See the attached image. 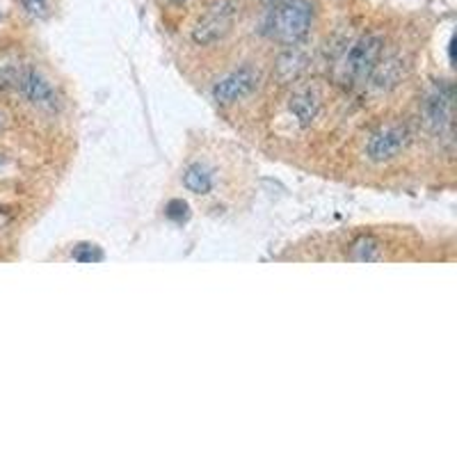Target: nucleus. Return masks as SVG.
Listing matches in <instances>:
<instances>
[{"mask_svg": "<svg viewBox=\"0 0 457 457\" xmlns=\"http://www.w3.org/2000/svg\"><path fill=\"white\" fill-rule=\"evenodd\" d=\"M172 3H186V0H172Z\"/></svg>", "mask_w": 457, "mask_h": 457, "instance_id": "13", "label": "nucleus"}, {"mask_svg": "<svg viewBox=\"0 0 457 457\" xmlns=\"http://www.w3.org/2000/svg\"><path fill=\"white\" fill-rule=\"evenodd\" d=\"M236 16H238V5H236L234 0H220V3L208 7L206 14L199 19L195 30H192V39L202 44V46L220 42L234 28Z\"/></svg>", "mask_w": 457, "mask_h": 457, "instance_id": "2", "label": "nucleus"}, {"mask_svg": "<svg viewBox=\"0 0 457 457\" xmlns=\"http://www.w3.org/2000/svg\"><path fill=\"white\" fill-rule=\"evenodd\" d=\"M23 10L35 19H44L48 16V0H21Z\"/></svg>", "mask_w": 457, "mask_h": 457, "instance_id": "12", "label": "nucleus"}, {"mask_svg": "<svg viewBox=\"0 0 457 457\" xmlns=\"http://www.w3.org/2000/svg\"><path fill=\"white\" fill-rule=\"evenodd\" d=\"M407 140H410V135H407L403 126H387L371 135L366 144V156L373 163L391 160L407 147Z\"/></svg>", "mask_w": 457, "mask_h": 457, "instance_id": "4", "label": "nucleus"}, {"mask_svg": "<svg viewBox=\"0 0 457 457\" xmlns=\"http://www.w3.org/2000/svg\"><path fill=\"white\" fill-rule=\"evenodd\" d=\"M350 252H352V259L366 261V263L382 259V247H380L378 240L371 238V236H362L359 240H355Z\"/></svg>", "mask_w": 457, "mask_h": 457, "instance_id": "10", "label": "nucleus"}, {"mask_svg": "<svg viewBox=\"0 0 457 457\" xmlns=\"http://www.w3.org/2000/svg\"><path fill=\"white\" fill-rule=\"evenodd\" d=\"M3 163H5V160H3V156H0V167H3Z\"/></svg>", "mask_w": 457, "mask_h": 457, "instance_id": "14", "label": "nucleus"}, {"mask_svg": "<svg viewBox=\"0 0 457 457\" xmlns=\"http://www.w3.org/2000/svg\"><path fill=\"white\" fill-rule=\"evenodd\" d=\"M451 90H448V87L446 90L439 87L426 103L428 122L435 128H439V131H442V126H446V124L451 122Z\"/></svg>", "mask_w": 457, "mask_h": 457, "instance_id": "7", "label": "nucleus"}, {"mask_svg": "<svg viewBox=\"0 0 457 457\" xmlns=\"http://www.w3.org/2000/svg\"><path fill=\"white\" fill-rule=\"evenodd\" d=\"M314 10L307 0H279L268 14V37L282 44H298L311 28Z\"/></svg>", "mask_w": 457, "mask_h": 457, "instance_id": "1", "label": "nucleus"}, {"mask_svg": "<svg viewBox=\"0 0 457 457\" xmlns=\"http://www.w3.org/2000/svg\"><path fill=\"white\" fill-rule=\"evenodd\" d=\"M382 55V39L375 35H366L355 46L346 58V71L352 80H366L375 71L378 60Z\"/></svg>", "mask_w": 457, "mask_h": 457, "instance_id": "3", "label": "nucleus"}, {"mask_svg": "<svg viewBox=\"0 0 457 457\" xmlns=\"http://www.w3.org/2000/svg\"><path fill=\"white\" fill-rule=\"evenodd\" d=\"M167 218L174 220V222H183V220L190 218V206H188L183 199H172L170 204H167Z\"/></svg>", "mask_w": 457, "mask_h": 457, "instance_id": "11", "label": "nucleus"}, {"mask_svg": "<svg viewBox=\"0 0 457 457\" xmlns=\"http://www.w3.org/2000/svg\"><path fill=\"white\" fill-rule=\"evenodd\" d=\"M256 85H259V74L250 69V67H243V69L234 71L227 78L220 80L213 90V96L218 103L228 106V103H236L245 99V96H250L256 90Z\"/></svg>", "mask_w": 457, "mask_h": 457, "instance_id": "5", "label": "nucleus"}, {"mask_svg": "<svg viewBox=\"0 0 457 457\" xmlns=\"http://www.w3.org/2000/svg\"><path fill=\"white\" fill-rule=\"evenodd\" d=\"M320 101L318 96L311 94V92H300L291 99V112L300 119V124H311L316 117H318Z\"/></svg>", "mask_w": 457, "mask_h": 457, "instance_id": "8", "label": "nucleus"}, {"mask_svg": "<svg viewBox=\"0 0 457 457\" xmlns=\"http://www.w3.org/2000/svg\"><path fill=\"white\" fill-rule=\"evenodd\" d=\"M14 85L21 90V94L26 96L32 106H39V108L58 106V94H55L53 85H51V83H48L39 71L21 69L19 71V76H16Z\"/></svg>", "mask_w": 457, "mask_h": 457, "instance_id": "6", "label": "nucleus"}, {"mask_svg": "<svg viewBox=\"0 0 457 457\" xmlns=\"http://www.w3.org/2000/svg\"><path fill=\"white\" fill-rule=\"evenodd\" d=\"M183 186L195 195H206L213 188V176L204 165H190L183 174Z\"/></svg>", "mask_w": 457, "mask_h": 457, "instance_id": "9", "label": "nucleus"}]
</instances>
